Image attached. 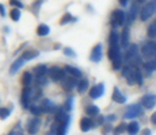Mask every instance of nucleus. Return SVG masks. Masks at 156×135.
I'll return each mask as SVG.
<instances>
[{"mask_svg":"<svg viewBox=\"0 0 156 135\" xmlns=\"http://www.w3.org/2000/svg\"><path fill=\"white\" fill-rule=\"evenodd\" d=\"M140 12V8H139V4L137 3H132L130 4V8H129L128 14H126V23L128 25H132V23L136 20L137 15Z\"/></svg>","mask_w":156,"mask_h":135,"instance_id":"10","label":"nucleus"},{"mask_svg":"<svg viewBox=\"0 0 156 135\" xmlns=\"http://www.w3.org/2000/svg\"><path fill=\"white\" fill-rule=\"evenodd\" d=\"M145 0H137V3H144Z\"/></svg>","mask_w":156,"mask_h":135,"instance_id":"49","label":"nucleus"},{"mask_svg":"<svg viewBox=\"0 0 156 135\" xmlns=\"http://www.w3.org/2000/svg\"><path fill=\"white\" fill-rule=\"evenodd\" d=\"M49 32H50V27L48 25L41 23V25L37 27V35L38 37H46V35H49Z\"/></svg>","mask_w":156,"mask_h":135,"instance_id":"25","label":"nucleus"},{"mask_svg":"<svg viewBox=\"0 0 156 135\" xmlns=\"http://www.w3.org/2000/svg\"><path fill=\"white\" fill-rule=\"evenodd\" d=\"M41 126H42V120H41L38 116H34V118L29 119L26 130H27V133L30 135H37L38 131H40V128H41Z\"/></svg>","mask_w":156,"mask_h":135,"instance_id":"6","label":"nucleus"},{"mask_svg":"<svg viewBox=\"0 0 156 135\" xmlns=\"http://www.w3.org/2000/svg\"><path fill=\"white\" fill-rule=\"evenodd\" d=\"M65 69V72H67L69 76H72V77H75V79H83V73H82V70L80 69H77V68H75V66H72V65H67V66L64 68Z\"/></svg>","mask_w":156,"mask_h":135,"instance_id":"19","label":"nucleus"},{"mask_svg":"<svg viewBox=\"0 0 156 135\" xmlns=\"http://www.w3.org/2000/svg\"><path fill=\"white\" fill-rule=\"evenodd\" d=\"M126 83L129 85H134L136 83V68H132V70L129 72V74L126 76Z\"/></svg>","mask_w":156,"mask_h":135,"instance_id":"31","label":"nucleus"},{"mask_svg":"<svg viewBox=\"0 0 156 135\" xmlns=\"http://www.w3.org/2000/svg\"><path fill=\"white\" fill-rule=\"evenodd\" d=\"M128 2H129V0H119V4L125 7V5H128Z\"/></svg>","mask_w":156,"mask_h":135,"instance_id":"48","label":"nucleus"},{"mask_svg":"<svg viewBox=\"0 0 156 135\" xmlns=\"http://www.w3.org/2000/svg\"><path fill=\"white\" fill-rule=\"evenodd\" d=\"M121 68H122V57H119L115 61H113V69L114 70H119Z\"/></svg>","mask_w":156,"mask_h":135,"instance_id":"40","label":"nucleus"},{"mask_svg":"<svg viewBox=\"0 0 156 135\" xmlns=\"http://www.w3.org/2000/svg\"><path fill=\"white\" fill-rule=\"evenodd\" d=\"M20 16H22V12H20L19 8H12V10L10 11V18L14 22H19Z\"/></svg>","mask_w":156,"mask_h":135,"instance_id":"33","label":"nucleus"},{"mask_svg":"<svg viewBox=\"0 0 156 135\" xmlns=\"http://www.w3.org/2000/svg\"><path fill=\"white\" fill-rule=\"evenodd\" d=\"M107 57H109L110 61H115L117 58H119V57H122L121 54V47H119V45H117V46H110L109 50H107Z\"/></svg>","mask_w":156,"mask_h":135,"instance_id":"15","label":"nucleus"},{"mask_svg":"<svg viewBox=\"0 0 156 135\" xmlns=\"http://www.w3.org/2000/svg\"><path fill=\"white\" fill-rule=\"evenodd\" d=\"M86 113H87V116H97V115H99V107L94 106V104L87 106L86 107Z\"/></svg>","mask_w":156,"mask_h":135,"instance_id":"29","label":"nucleus"},{"mask_svg":"<svg viewBox=\"0 0 156 135\" xmlns=\"http://www.w3.org/2000/svg\"><path fill=\"white\" fill-rule=\"evenodd\" d=\"M105 119H106V122H114L117 119V116L115 115H107V116H105Z\"/></svg>","mask_w":156,"mask_h":135,"instance_id":"43","label":"nucleus"},{"mask_svg":"<svg viewBox=\"0 0 156 135\" xmlns=\"http://www.w3.org/2000/svg\"><path fill=\"white\" fill-rule=\"evenodd\" d=\"M128 128V124H125V123H121V124H118L115 128H114L113 131V135H121L122 133H125Z\"/></svg>","mask_w":156,"mask_h":135,"instance_id":"36","label":"nucleus"},{"mask_svg":"<svg viewBox=\"0 0 156 135\" xmlns=\"http://www.w3.org/2000/svg\"><path fill=\"white\" fill-rule=\"evenodd\" d=\"M48 76L53 83H58V81H62V79L67 76V72H65V69L60 66H52L48 72Z\"/></svg>","mask_w":156,"mask_h":135,"instance_id":"3","label":"nucleus"},{"mask_svg":"<svg viewBox=\"0 0 156 135\" xmlns=\"http://www.w3.org/2000/svg\"><path fill=\"white\" fill-rule=\"evenodd\" d=\"M144 110H152L155 108L156 106V95H152V93H147L141 97V103Z\"/></svg>","mask_w":156,"mask_h":135,"instance_id":"8","label":"nucleus"},{"mask_svg":"<svg viewBox=\"0 0 156 135\" xmlns=\"http://www.w3.org/2000/svg\"><path fill=\"white\" fill-rule=\"evenodd\" d=\"M143 106L141 104H132L126 108L124 113V119H134V118H139V116L143 115Z\"/></svg>","mask_w":156,"mask_h":135,"instance_id":"4","label":"nucleus"},{"mask_svg":"<svg viewBox=\"0 0 156 135\" xmlns=\"http://www.w3.org/2000/svg\"><path fill=\"white\" fill-rule=\"evenodd\" d=\"M119 34L117 32V30L115 29H113L112 30V32H110V35H109V45L110 46H117V45L119 43Z\"/></svg>","mask_w":156,"mask_h":135,"instance_id":"24","label":"nucleus"},{"mask_svg":"<svg viewBox=\"0 0 156 135\" xmlns=\"http://www.w3.org/2000/svg\"><path fill=\"white\" fill-rule=\"evenodd\" d=\"M141 56L144 58L152 59L154 57H156V42L155 41H149L145 42L141 47Z\"/></svg>","mask_w":156,"mask_h":135,"instance_id":"2","label":"nucleus"},{"mask_svg":"<svg viewBox=\"0 0 156 135\" xmlns=\"http://www.w3.org/2000/svg\"><path fill=\"white\" fill-rule=\"evenodd\" d=\"M126 133L129 135H137L140 133V124H139V122H130L128 124V128H126Z\"/></svg>","mask_w":156,"mask_h":135,"instance_id":"22","label":"nucleus"},{"mask_svg":"<svg viewBox=\"0 0 156 135\" xmlns=\"http://www.w3.org/2000/svg\"><path fill=\"white\" fill-rule=\"evenodd\" d=\"M41 108H42L44 113H52V112H56L57 111L56 104L53 103L52 100H49V99H42V101H41Z\"/></svg>","mask_w":156,"mask_h":135,"instance_id":"14","label":"nucleus"},{"mask_svg":"<svg viewBox=\"0 0 156 135\" xmlns=\"http://www.w3.org/2000/svg\"><path fill=\"white\" fill-rule=\"evenodd\" d=\"M33 73L30 72H25L22 74V85L23 88H31V84H33Z\"/></svg>","mask_w":156,"mask_h":135,"instance_id":"21","label":"nucleus"},{"mask_svg":"<svg viewBox=\"0 0 156 135\" xmlns=\"http://www.w3.org/2000/svg\"><path fill=\"white\" fill-rule=\"evenodd\" d=\"M25 62L26 61L22 58V57H19L18 59H15L14 64L11 65V68H10V74H11V76H14L15 73H18V72H19V69L23 66V64H25Z\"/></svg>","mask_w":156,"mask_h":135,"instance_id":"20","label":"nucleus"},{"mask_svg":"<svg viewBox=\"0 0 156 135\" xmlns=\"http://www.w3.org/2000/svg\"><path fill=\"white\" fill-rule=\"evenodd\" d=\"M62 53H64L65 56H68V57H76V53H75V50L71 49V47H64Z\"/></svg>","mask_w":156,"mask_h":135,"instance_id":"42","label":"nucleus"},{"mask_svg":"<svg viewBox=\"0 0 156 135\" xmlns=\"http://www.w3.org/2000/svg\"><path fill=\"white\" fill-rule=\"evenodd\" d=\"M10 4L12 5V7H15V8H19V10H22V8L25 7L20 0H10Z\"/></svg>","mask_w":156,"mask_h":135,"instance_id":"41","label":"nucleus"},{"mask_svg":"<svg viewBox=\"0 0 156 135\" xmlns=\"http://www.w3.org/2000/svg\"><path fill=\"white\" fill-rule=\"evenodd\" d=\"M102 57H103V47H102L101 43L95 45L94 49L91 50V54H90V61L91 62H101Z\"/></svg>","mask_w":156,"mask_h":135,"instance_id":"11","label":"nucleus"},{"mask_svg":"<svg viewBox=\"0 0 156 135\" xmlns=\"http://www.w3.org/2000/svg\"><path fill=\"white\" fill-rule=\"evenodd\" d=\"M95 126V122L92 120L90 116H86V118H83L82 120H80V130L83 131V133H87V131H90L92 127Z\"/></svg>","mask_w":156,"mask_h":135,"instance_id":"18","label":"nucleus"},{"mask_svg":"<svg viewBox=\"0 0 156 135\" xmlns=\"http://www.w3.org/2000/svg\"><path fill=\"white\" fill-rule=\"evenodd\" d=\"M11 112H12V106L0 108V119H5V118H8V116L11 115Z\"/></svg>","mask_w":156,"mask_h":135,"instance_id":"34","label":"nucleus"},{"mask_svg":"<svg viewBox=\"0 0 156 135\" xmlns=\"http://www.w3.org/2000/svg\"><path fill=\"white\" fill-rule=\"evenodd\" d=\"M147 35H148L149 38H152V39L156 38V19L148 26V29H147Z\"/></svg>","mask_w":156,"mask_h":135,"instance_id":"30","label":"nucleus"},{"mask_svg":"<svg viewBox=\"0 0 156 135\" xmlns=\"http://www.w3.org/2000/svg\"><path fill=\"white\" fill-rule=\"evenodd\" d=\"M31 88H23L22 93H20V103L25 110H30L31 107V101H33V96H31Z\"/></svg>","mask_w":156,"mask_h":135,"instance_id":"7","label":"nucleus"},{"mask_svg":"<svg viewBox=\"0 0 156 135\" xmlns=\"http://www.w3.org/2000/svg\"><path fill=\"white\" fill-rule=\"evenodd\" d=\"M42 3H44V0H35V2L33 3L31 11L34 12V15H38V11H40V7L42 5Z\"/></svg>","mask_w":156,"mask_h":135,"instance_id":"37","label":"nucleus"},{"mask_svg":"<svg viewBox=\"0 0 156 135\" xmlns=\"http://www.w3.org/2000/svg\"><path fill=\"white\" fill-rule=\"evenodd\" d=\"M105 93V84L103 83H99V84H97V85H94L91 89H90V92H88V95H90V97L91 99H99L102 97Z\"/></svg>","mask_w":156,"mask_h":135,"instance_id":"12","label":"nucleus"},{"mask_svg":"<svg viewBox=\"0 0 156 135\" xmlns=\"http://www.w3.org/2000/svg\"><path fill=\"white\" fill-rule=\"evenodd\" d=\"M64 110L65 111L73 110V97H72V96H69V97L67 99V101H65V104H64Z\"/></svg>","mask_w":156,"mask_h":135,"instance_id":"38","label":"nucleus"},{"mask_svg":"<svg viewBox=\"0 0 156 135\" xmlns=\"http://www.w3.org/2000/svg\"><path fill=\"white\" fill-rule=\"evenodd\" d=\"M0 15H2V16H5V8L3 4H0Z\"/></svg>","mask_w":156,"mask_h":135,"instance_id":"44","label":"nucleus"},{"mask_svg":"<svg viewBox=\"0 0 156 135\" xmlns=\"http://www.w3.org/2000/svg\"><path fill=\"white\" fill-rule=\"evenodd\" d=\"M30 112H31L34 116H38V118H40V116L44 113V111H42V108H41V106L31 104V107H30Z\"/></svg>","mask_w":156,"mask_h":135,"instance_id":"35","label":"nucleus"},{"mask_svg":"<svg viewBox=\"0 0 156 135\" xmlns=\"http://www.w3.org/2000/svg\"><path fill=\"white\" fill-rule=\"evenodd\" d=\"M61 85L65 91L71 92V91H73V88H77L79 81H77V79H75V77H72V76H65L61 81Z\"/></svg>","mask_w":156,"mask_h":135,"instance_id":"9","label":"nucleus"},{"mask_svg":"<svg viewBox=\"0 0 156 135\" xmlns=\"http://www.w3.org/2000/svg\"><path fill=\"white\" fill-rule=\"evenodd\" d=\"M141 135H151V130L149 128H144L141 131Z\"/></svg>","mask_w":156,"mask_h":135,"instance_id":"45","label":"nucleus"},{"mask_svg":"<svg viewBox=\"0 0 156 135\" xmlns=\"http://www.w3.org/2000/svg\"><path fill=\"white\" fill-rule=\"evenodd\" d=\"M119 41H121V47H124V49H128L130 46L129 45V41H130V30H129V27H124Z\"/></svg>","mask_w":156,"mask_h":135,"instance_id":"16","label":"nucleus"},{"mask_svg":"<svg viewBox=\"0 0 156 135\" xmlns=\"http://www.w3.org/2000/svg\"><path fill=\"white\" fill-rule=\"evenodd\" d=\"M154 2V4H155V10H156V0H152Z\"/></svg>","mask_w":156,"mask_h":135,"instance_id":"50","label":"nucleus"},{"mask_svg":"<svg viewBox=\"0 0 156 135\" xmlns=\"http://www.w3.org/2000/svg\"><path fill=\"white\" fill-rule=\"evenodd\" d=\"M38 54H40V53H38L37 50H27V52H25L20 57H22V58L25 59V61H30V59L37 58Z\"/></svg>","mask_w":156,"mask_h":135,"instance_id":"28","label":"nucleus"},{"mask_svg":"<svg viewBox=\"0 0 156 135\" xmlns=\"http://www.w3.org/2000/svg\"><path fill=\"white\" fill-rule=\"evenodd\" d=\"M48 72H49V69H48L46 65H38V66L34 68L33 73L35 74V77H40V76H45V74H48Z\"/></svg>","mask_w":156,"mask_h":135,"instance_id":"27","label":"nucleus"},{"mask_svg":"<svg viewBox=\"0 0 156 135\" xmlns=\"http://www.w3.org/2000/svg\"><path fill=\"white\" fill-rule=\"evenodd\" d=\"M125 22H126V14L122 10H114L112 16H110V23H112L113 29L119 26H124Z\"/></svg>","mask_w":156,"mask_h":135,"instance_id":"1","label":"nucleus"},{"mask_svg":"<svg viewBox=\"0 0 156 135\" xmlns=\"http://www.w3.org/2000/svg\"><path fill=\"white\" fill-rule=\"evenodd\" d=\"M144 69H145L147 74H152V72L156 70V59H148L144 64Z\"/></svg>","mask_w":156,"mask_h":135,"instance_id":"26","label":"nucleus"},{"mask_svg":"<svg viewBox=\"0 0 156 135\" xmlns=\"http://www.w3.org/2000/svg\"><path fill=\"white\" fill-rule=\"evenodd\" d=\"M110 130H112V126H110V124H107V126H105V134H106V133H109V131Z\"/></svg>","mask_w":156,"mask_h":135,"instance_id":"47","label":"nucleus"},{"mask_svg":"<svg viewBox=\"0 0 156 135\" xmlns=\"http://www.w3.org/2000/svg\"><path fill=\"white\" fill-rule=\"evenodd\" d=\"M155 12H156V10H155L154 2L147 3V4L141 8V10H140V19H141L143 22H147L148 19H151L152 15H154Z\"/></svg>","mask_w":156,"mask_h":135,"instance_id":"5","label":"nucleus"},{"mask_svg":"<svg viewBox=\"0 0 156 135\" xmlns=\"http://www.w3.org/2000/svg\"><path fill=\"white\" fill-rule=\"evenodd\" d=\"M76 20H77V18H73L69 12H67L61 19H60V25L62 26V25H67V23H69V22H76Z\"/></svg>","mask_w":156,"mask_h":135,"instance_id":"32","label":"nucleus"},{"mask_svg":"<svg viewBox=\"0 0 156 135\" xmlns=\"http://www.w3.org/2000/svg\"><path fill=\"white\" fill-rule=\"evenodd\" d=\"M136 83L139 84V85H143V83H144L143 73H141V70H140V68H136Z\"/></svg>","mask_w":156,"mask_h":135,"instance_id":"39","label":"nucleus"},{"mask_svg":"<svg viewBox=\"0 0 156 135\" xmlns=\"http://www.w3.org/2000/svg\"><path fill=\"white\" fill-rule=\"evenodd\" d=\"M112 99H113V101H115V103H118V104H125L126 103V96L122 93V92L119 91V88H117V86L113 89Z\"/></svg>","mask_w":156,"mask_h":135,"instance_id":"17","label":"nucleus"},{"mask_svg":"<svg viewBox=\"0 0 156 135\" xmlns=\"http://www.w3.org/2000/svg\"><path fill=\"white\" fill-rule=\"evenodd\" d=\"M151 122L154 123V124H156V112L152 113V116H151Z\"/></svg>","mask_w":156,"mask_h":135,"instance_id":"46","label":"nucleus"},{"mask_svg":"<svg viewBox=\"0 0 156 135\" xmlns=\"http://www.w3.org/2000/svg\"><path fill=\"white\" fill-rule=\"evenodd\" d=\"M88 85H90V81L87 77H83V79L79 80V85H77V92H79L80 95H83L84 92H87V89H88Z\"/></svg>","mask_w":156,"mask_h":135,"instance_id":"23","label":"nucleus"},{"mask_svg":"<svg viewBox=\"0 0 156 135\" xmlns=\"http://www.w3.org/2000/svg\"><path fill=\"white\" fill-rule=\"evenodd\" d=\"M71 123V115H67L61 122H58V128H57V135H67L68 128Z\"/></svg>","mask_w":156,"mask_h":135,"instance_id":"13","label":"nucleus"}]
</instances>
